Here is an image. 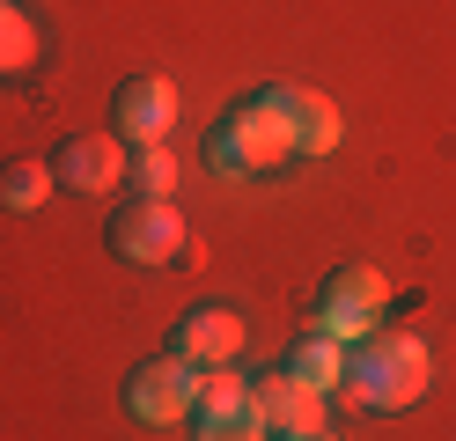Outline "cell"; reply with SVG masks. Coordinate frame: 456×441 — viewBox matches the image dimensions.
I'll list each match as a JSON object with an SVG mask.
<instances>
[{"instance_id":"1","label":"cell","mask_w":456,"mask_h":441,"mask_svg":"<svg viewBox=\"0 0 456 441\" xmlns=\"http://www.w3.org/2000/svg\"><path fill=\"white\" fill-rule=\"evenodd\" d=\"M435 382V353H427L419 331H368L346 346V368H338V390H346L361 412H412Z\"/></svg>"},{"instance_id":"2","label":"cell","mask_w":456,"mask_h":441,"mask_svg":"<svg viewBox=\"0 0 456 441\" xmlns=\"http://www.w3.org/2000/svg\"><path fill=\"white\" fill-rule=\"evenodd\" d=\"M207 162L221 176H273L295 162V126H288V103L280 88H250L243 103H228L214 126H207Z\"/></svg>"},{"instance_id":"3","label":"cell","mask_w":456,"mask_h":441,"mask_svg":"<svg viewBox=\"0 0 456 441\" xmlns=\"http://www.w3.org/2000/svg\"><path fill=\"white\" fill-rule=\"evenodd\" d=\"M103 243L110 257H126V265H169V257H199L191 250V235H184V214H177V199H126L118 214L103 221Z\"/></svg>"},{"instance_id":"4","label":"cell","mask_w":456,"mask_h":441,"mask_svg":"<svg viewBox=\"0 0 456 441\" xmlns=\"http://www.w3.org/2000/svg\"><path fill=\"white\" fill-rule=\"evenodd\" d=\"M383 309H390V280L376 273V265H361V257L331 265L324 287H317V331H331L338 346L368 339V331L383 323Z\"/></svg>"},{"instance_id":"5","label":"cell","mask_w":456,"mask_h":441,"mask_svg":"<svg viewBox=\"0 0 456 441\" xmlns=\"http://www.w3.org/2000/svg\"><path fill=\"white\" fill-rule=\"evenodd\" d=\"M191 397H199V368H184L177 353H155L126 375V412L140 427H177L191 420Z\"/></svg>"},{"instance_id":"6","label":"cell","mask_w":456,"mask_h":441,"mask_svg":"<svg viewBox=\"0 0 456 441\" xmlns=\"http://www.w3.org/2000/svg\"><path fill=\"white\" fill-rule=\"evenodd\" d=\"M169 126H177V81H169V74H133V81H118V96H110V133H118V140L162 147Z\"/></svg>"},{"instance_id":"7","label":"cell","mask_w":456,"mask_h":441,"mask_svg":"<svg viewBox=\"0 0 456 441\" xmlns=\"http://www.w3.org/2000/svg\"><path fill=\"white\" fill-rule=\"evenodd\" d=\"M243 339H250V323L228 309V302H199V309L177 316V331H169V353H177L184 368H228V361L243 353Z\"/></svg>"},{"instance_id":"8","label":"cell","mask_w":456,"mask_h":441,"mask_svg":"<svg viewBox=\"0 0 456 441\" xmlns=\"http://www.w3.org/2000/svg\"><path fill=\"white\" fill-rule=\"evenodd\" d=\"M52 184L60 192H81V199H103L110 184L126 176V155H118V133H74L52 147Z\"/></svg>"},{"instance_id":"9","label":"cell","mask_w":456,"mask_h":441,"mask_svg":"<svg viewBox=\"0 0 456 441\" xmlns=\"http://www.w3.org/2000/svg\"><path fill=\"white\" fill-rule=\"evenodd\" d=\"M250 412L265 420V434H317L324 427V390H309L288 368H273V375L250 382Z\"/></svg>"},{"instance_id":"10","label":"cell","mask_w":456,"mask_h":441,"mask_svg":"<svg viewBox=\"0 0 456 441\" xmlns=\"http://www.w3.org/2000/svg\"><path fill=\"white\" fill-rule=\"evenodd\" d=\"M280 103H288V126H295V162H317L338 147V103L324 88H295L280 81Z\"/></svg>"},{"instance_id":"11","label":"cell","mask_w":456,"mask_h":441,"mask_svg":"<svg viewBox=\"0 0 456 441\" xmlns=\"http://www.w3.org/2000/svg\"><path fill=\"white\" fill-rule=\"evenodd\" d=\"M280 368H288L295 382H309V390H324V397H331V390H338V368H346V346L309 323V331L288 346V361H280Z\"/></svg>"},{"instance_id":"12","label":"cell","mask_w":456,"mask_h":441,"mask_svg":"<svg viewBox=\"0 0 456 441\" xmlns=\"http://www.w3.org/2000/svg\"><path fill=\"white\" fill-rule=\"evenodd\" d=\"M52 199V162L45 155H8L0 162V214H37Z\"/></svg>"},{"instance_id":"13","label":"cell","mask_w":456,"mask_h":441,"mask_svg":"<svg viewBox=\"0 0 456 441\" xmlns=\"http://www.w3.org/2000/svg\"><path fill=\"white\" fill-rule=\"evenodd\" d=\"M126 184H133V199H177V155L169 147H133Z\"/></svg>"},{"instance_id":"14","label":"cell","mask_w":456,"mask_h":441,"mask_svg":"<svg viewBox=\"0 0 456 441\" xmlns=\"http://www.w3.org/2000/svg\"><path fill=\"white\" fill-rule=\"evenodd\" d=\"M37 22L15 8V0H0V74H30L37 67Z\"/></svg>"},{"instance_id":"15","label":"cell","mask_w":456,"mask_h":441,"mask_svg":"<svg viewBox=\"0 0 456 441\" xmlns=\"http://www.w3.org/2000/svg\"><path fill=\"white\" fill-rule=\"evenodd\" d=\"M250 404V382L236 368H199V397H191V420H221V412H243Z\"/></svg>"},{"instance_id":"16","label":"cell","mask_w":456,"mask_h":441,"mask_svg":"<svg viewBox=\"0 0 456 441\" xmlns=\"http://www.w3.org/2000/svg\"><path fill=\"white\" fill-rule=\"evenodd\" d=\"M191 441H265V420L258 412H221V420H191Z\"/></svg>"},{"instance_id":"17","label":"cell","mask_w":456,"mask_h":441,"mask_svg":"<svg viewBox=\"0 0 456 441\" xmlns=\"http://www.w3.org/2000/svg\"><path fill=\"white\" fill-rule=\"evenodd\" d=\"M280 441H331V434H324V427H317V434H280Z\"/></svg>"}]
</instances>
